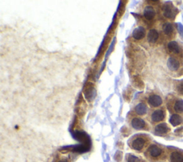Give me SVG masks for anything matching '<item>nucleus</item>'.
I'll return each instance as SVG.
<instances>
[{"mask_svg":"<svg viewBox=\"0 0 183 162\" xmlns=\"http://www.w3.org/2000/svg\"><path fill=\"white\" fill-rule=\"evenodd\" d=\"M84 95L85 99L88 101H92L94 98H95L97 95V91L95 87H94L93 84L88 83L86 85V88L84 89Z\"/></svg>","mask_w":183,"mask_h":162,"instance_id":"obj_1","label":"nucleus"},{"mask_svg":"<svg viewBox=\"0 0 183 162\" xmlns=\"http://www.w3.org/2000/svg\"><path fill=\"white\" fill-rule=\"evenodd\" d=\"M148 103L149 105L153 107H158L160 106L162 104V99L158 95L153 94L149 97L148 98Z\"/></svg>","mask_w":183,"mask_h":162,"instance_id":"obj_2","label":"nucleus"},{"mask_svg":"<svg viewBox=\"0 0 183 162\" xmlns=\"http://www.w3.org/2000/svg\"><path fill=\"white\" fill-rule=\"evenodd\" d=\"M132 127L137 130L142 129L145 127V121L141 118L135 117L132 120Z\"/></svg>","mask_w":183,"mask_h":162,"instance_id":"obj_3","label":"nucleus"},{"mask_svg":"<svg viewBox=\"0 0 183 162\" xmlns=\"http://www.w3.org/2000/svg\"><path fill=\"white\" fill-rule=\"evenodd\" d=\"M145 34H146V31L145 29H144V28H143L142 27H137L136 29H135L134 31H133L132 37L133 38H135V39L140 40L144 37Z\"/></svg>","mask_w":183,"mask_h":162,"instance_id":"obj_4","label":"nucleus"},{"mask_svg":"<svg viewBox=\"0 0 183 162\" xmlns=\"http://www.w3.org/2000/svg\"><path fill=\"white\" fill-rule=\"evenodd\" d=\"M144 16L147 20H152L155 16V11L153 7L147 6L144 9Z\"/></svg>","mask_w":183,"mask_h":162,"instance_id":"obj_5","label":"nucleus"},{"mask_svg":"<svg viewBox=\"0 0 183 162\" xmlns=\"http://www.w3.org/2000/svg\"><path fill=\"white\" fill-rule=\"evenodd\" d=\"M144 140L142 139V138H137L135 139L134 141L132 143V147L135 150H137V151H140L143 149V147L144 146Z\"/></svg>","mask_w":183,"mask_h":162,"instance_id":"obj_6","label":"nucleus"},{"mask_svg":"<svg viewBox=\"0 0 183 162\" xmlns=\"http://www.w3.org/2000/svg\"><path fill=\"white\" fill-rule=\"evenodd\" d=\"M152 120L154 122H159V121H161L164 119L165 118V113L162 110H156L154 111V112L152 114Z\"/></svg>","mask_w":183,"mask_h":162,"instance_id":"obj_7","label":"nucleus"},{"mask_svg":"<svg viewBox=\"0 0 183 162\" xmlns=\"http://www.w3.org/2000/svg\"><path fill=\"white\" fill-rule=\"evenodd\" d=\"M159 37V33L155 29H151L149 31L148 34H147V40L149 43L153 44L158 41Z\"/></svg>","mask_w":183,"mask_h":162,"instance_id":"obj_8","label":"nucleus"},{"mask_svg":"<svg viewBox=\"0 0 183 162\" xmlns=\"http://www.w3.org/2000/svg\"><path fill=\"white\" fill-rule=\"evenodd\" d=\"M154 130H155V132L159 134H167L169 131H170V128H169L167 124L162 123L160 124L157 125Z\"/></svg>","mask_w":183,"mask_h":162,"instance_id":"obj_9","label":"nucleus"},{"mask_svg":"<svg viewBox=\"0 0 183 162\" xmlns=\"http://www.w3.org/2000/svg\"><path fill=\"white\" fill-rule=\"evenodd\" d=\"M167 66L171 71H177L180 67V63L177 59L170 57L167 60Z\"/></svg>","mask_w":183,"mask_h":162,"instance_id":"obj_10","label":"nucleus"},{"mask_svg":"<svg viewBox=\"0 0 183 162\" xmlns=\"http://www.w3.org/2000/svg\"><path fill=\"white\" fill-rule=\"evenodd\" d=\"M135 111L138 115H144L147 112V106L145 104L140 103L135 106Z\"/></svg>","mask_w":183,"mask_h":162,"instance_id":"obj_11","label":"nucleus"},{"mask_svg":"<svg viewBox=\"0 0 183 162\" xmlns=\"http://www.w3.org/2000/svg\"><path fill=\"white\" fill-rule=\"evenodd\" d=\"M167 48L170 50V52H172L174 54H178L180 51V48L179 47V44L176 42H170L168 43Z\"/></svg>","mask_w":183,"mask_h":162,"instance_id":"obj_12","label":"nucleus"},{"mask_svg":"<svg viewBox=\"0 0 183 162\" xmlns=\"http://www.w3.org/2000/svg\"><path fill=\"white\" fill-rule=\"evenodd\" d=\"M148 150L150 155L153 157H158L162 154V149L156 145H152Z\"/></svg>","mask_w":183,"mask_h":162,"instance_id":"obj_13","label":"nucleus"},{"mask_svg":"<svg viewBox=\"0 0 183 162\" xmlns=\"http://www.w3.org/2000/svg\"><path fill=\"white\" fill-rule=\"evenodd\" d=\"M170 122L173 127H177L182 122L181 116L178 115V114H173L170 119Z\"/></svg>","mask_w":183,"mask_h":162,"instance_id":"obj_14","label":"nucleus"},{"mask_svg":"<svg viewBox=\"0 0 183 162\" xmlns=\"http://www.w3.org/2000/svg\"><path fill=\"white\" fill-rule=\"evenodd\" d=\"M163 13H164V16H165V17L169 18V19L172 18L173 16H175L173 9L169 5H165V7H164Z\"/></svg>","mask_w":183,"mask_h":162,"instance_id":"obj_15","label":"nucleus"},{"mask_svg":"<svg viewBox=\"0 0 183 162\" xmlns=\"http://www.w3.org/2000/svg\"><path fill=\"white\" fill-rule=\"evenodd\" d=\"M132 83H133V85H134L136 88H137V89H142L144 88V82H142L141 78L137 77V76L133 77Z\"/></svg>","mask_w":183,"mask_h":162,"instance_id":"obj_16","label":"nucleus"},{"mask_svg":"<svg viewBox=\"0 0 183 162\" xmlns=\"http://www.w3.org/2000/svg\"><path fill=\"white\" fill-rule=\"evenodd\" d=\"M171 162H183V156L179 152H173L170 156Z\"/></svg>","mask_w":183,"mask_h":162,"instance_id":"obj_17","label":"nucleus"},{"mask_svg":"<svg viewBox=\"0 0 183 162\" xmlns=\"http://www.w3.org/2000/svg\"><path fill=\"white\" fill-rule=\"evenodd\" d=\"M162 29H163L164 33H165V34L170 35L173 32V27L170 23L167 22V23L164 24L163 25Z\"/></svg>","mask_w":183,"mask_h":162,"instance_id":"obj_18","label":"nucleus"},{"mask_svg":"<svg viewBox=\"0 0 183 162\" xmlns=\"http://www.w3.org/2000/svg\"><path fill=\"white\" fill-rule=\"evenodd\" d=\"M174 109L177 112H183V100H178V101H176Z\"/></svg>","mask_w":183,"mask_h":162,"instance_id":"obj_19","label":"nucleus"},{"mask_svg":"<svg viewBox=\"0 0 183 162\" xmlns=\"http://www.w3.org/2000/svg\"><path fill=\"white\" fill-rule=\"evenodd\" d=\"M128 162H140V160L138 157L134 155H130L128 158Z\"/></svg>","mask_w":183,"mask_h":162,"instance_id":"obj_20","label":"nucleus"},{"mask_svg":"<svg viewBox=\"0 0 183 162\" xmlns=\"http://www.w3.org/2000/svg\"><path fill=\"white\" fill-rule=\"evenodd\" d=\"M176 25H177V28L178 31H179L180 33H182L183 32V26L182 24L180 23H177L176 24Z\"/></svg>","mask_w":183,"mask_h":162,"instance_id":"obj_21","label":"nucleus"},{"mask_svg":"<svg viewBox=\"0 0 183 162\" xmlns=\"http://www.w3.org/2000/svg\"><path fill=\"white\" fill-rule=\"evenodd\" d=\"M177 89H178V92H179V93L183 94V84H180L179 87H178Z\"/></svg>","mask_w":183,"mask_h":162,"instance_id":"obj_22","label":"nucleus"},{"mask_svg":"<svg viewBox=\"0 0 183 162\" xmlns=\"http://www.w3.org/2000/svg\"><path fill=\"white\" fill-rule=\"evenodd\" d=\"M59 162H67V161L65 160V159H63V160H60Z\"/></svg>","mask_w":183,"mask_h":162,"instance_id":"obj_23","label":"nucleus"}]
</instances>
